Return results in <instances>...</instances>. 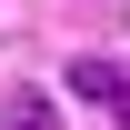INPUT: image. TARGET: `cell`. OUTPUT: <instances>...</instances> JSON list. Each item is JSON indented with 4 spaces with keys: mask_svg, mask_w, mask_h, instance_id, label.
Instances as JSON below:
<instances>
[{
    "mask_svg": "<svg viewBox=\"0 0 130 130\" xmlns=\"http://www.w3.org/2000/svg\"><path fill=\"white\" fill-rule=\"evenodd\" d=\"M70 90H80V100H110V110H120L130 70H120V60H70Z\"/></svg>",
    "mask_w": 130,
    "mask_h": 130,
    "instance_id": "6da1fadb",
    "label": "cell"
},
{
    "mask_svg": "<svg viewBox=\"0 0 130 130\" xmlns=\"http://www.w3.org/2000/svg\"><path fill=\"white\" fill-rule=\"evenodd\" d=\"M10 130H60V110H50L40 90H20V100H10Z\"/></svg>",
    "mask_w": 130,
    "mask_h": 130,
    "instance_id": "7a4b0ae2",
    "label": "cell"
},
{
    "mask_svg": "<svg viewBox=\"0 0 130 130\" xmlns=\"http://www.w3.org/2000/svg\"><path fill=\"white\" fill-rule=\"evenodd\" d=\"M120 130H130V90H120Z\"/></svg>",
    "mask_w": 130,
    "mask_h": 130,
    "instance_id": "3957f363",
    "label": "cell"
}]
</instances>
